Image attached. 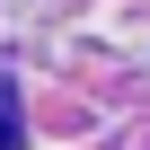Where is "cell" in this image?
Instances as JSON below:
<instances>
[{
    "label": "cell",
    "instance_id": "cell-1",
    "mask_svg": "<svg viewBox=\"0 0 150 150\" xmlns=\"http://www.w3.org/2000/svg\"><path fill=\"white\" fill-rule=\"evenodd\" d=\"M0 150H18V115H9V97H0Z\"/></svg>",
    "mask_w": 150,
    "mask_h": 150
}]
</instances>
